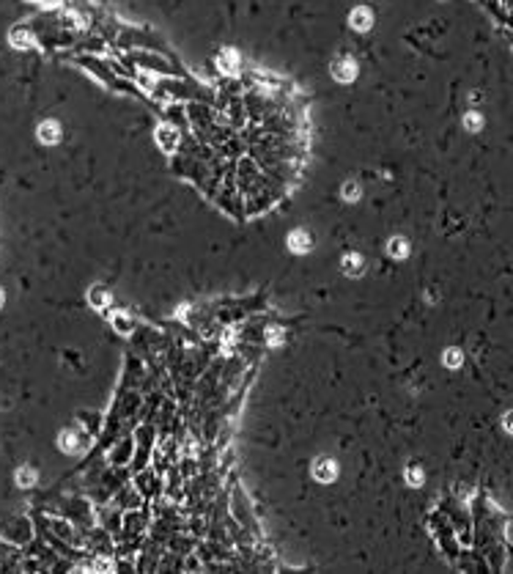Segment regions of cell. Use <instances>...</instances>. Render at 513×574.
Instances as JSON below:
<instances>
[{
  "instance_id": "1",
  "label": "cell",
  "mask_w": 513,
  "mask_h": 574,
  "mask_svg": "<svg viewBox=\"0 0 513 574\" xmlns=\"http://www.w3.org/2000/svg\"><path fill=\"white\" fill-rule=\"evenodd\" d=\"M335 462H329V459H318L316 465H313V476L318 478V481H332L335 478Z\"/></svg>"
},
{
  "instance_id": "2",
  "label": "cell",
  "mask_w": 513,
  "mask_h": 574,
  "mask_svg": "<svg viewBox=\"0 0 513 574\" xmlns=\"http://www.w3.org/2000/svg\"><path fill=\"white\" fill-rule=\"evenodd\" d=\"M371 11L368 9H354V14H352V25L357 28V31H368L371 28Z\"/></svg>"
},
{
  "instance_id": "3",
  "label": "cell",
  "mask_w": 513,
  "mask_h": 574,
  "mask_svg": "<svg viewBox=\"0 0 513 574\" xmlns=\"http://www.w3.org/2000/svg\"><path fill=\"white\" fill-rule=\"evenodd\" d=\"M335 77L337 80H352L354 77V63L352 61H337L335 63Z\"/></svg>"
},
{
  "instance_id": "4",
  "label": "cell",
  "mask_w": 513,
  "mask_h": 574,
  "mask_svg": "<svg viewBox=\"0 0 513 574\" xmlns=\"http://www.w3.org/2000/svg\"><path fill=\"white\" fill-rule=\"evenodd\" d=\"M310 248V242H307V234L302 231H294L291 234V250H307Z\"/></svg>"
},
{
  "instance_id": "5",
  "label": "cell",
  "mask_w": 513,
  "mask_h": 574,
  "mask_svg": "<svg viewBox=\"0 0 513 574\" xmlns=\"http://www.w3.org/2000/svg\"><path fill=\"white\" fill-rule=\"evenodd\" d=\"M343 269L352 275H360L363 272V264H360V256H346V261H343Z\"/></svg>"
},
{
  "instance_id": "6",
  "label": "cell",
  "mask_w": 513,
  "mask_h": 574,
  "mask_svg": "<svg viewBox=\"0 0 513 574\" xmlns=\"http://www.w3.org/2000/svg\"><path fill=\"white\" fill-rule=\"evenodd\" d=\"M406 253H409V245H406L404 239H393V242H390V256H398L401 259V256H406Z\"/></svg>"
},
{
  "instance_id": "7",
  "label": "cell",
  "mask_w": 513,
  "mask_h": 574,
  "mask_svg": "<svg viewBox=\"0 0 513 574\" xmlns=\"http://www.w3.org/2000/svg\"><path fill=\"white\" fill-rule=\"evenodd\" d=\"M17 481H20L22 486H31L33 481H36V473H33V470H28V467H22V470L17 473Z\"/></svg>"
},
{
  "instance_id": "8",
  "label": "cell",
  "mask_w": 513,
  "mask_h": 574,
  "mask_svg": "<svg viewBox=\"0 0 513 574\" xmlns=\"http://www.w3.org/2000/svg\"><path fill=\"white\" fill-rule=\"evenodd\" d=\"M464 124H466V130H480V124H483V119L477 113H469L464 119Z\"/></svg>"
},
{
  "instance_id": "9",
  "label": "cell",
  "mask_w": 513,
  "mask_h": 574,
  "mask_svg": "<svg viewBox=\"0 0 513 574\" xmlns=\"http://www.w3.org/2000/svg\"><path fill=\"white\" fill-rule=\"evenodd\" d=\"M445 363L447 366H461V352H458V349H447Z\"/></svg>"
},
{
  "instance_id": "10",
  "label": "cell",
  "mask_w": 513,
  "mask_h": 574,
  "mask_svg": "<svg viewBox=\"0 0 513 574\" xmlns=\"http://www.w3.org/2000/svg\"><path fill=\"white\" fill-rule=\"evenodd\" d=\"M63 448L66 450H77V442H74V434H63Z\"/></svg>"
},
{
  "instance_id": "11",
  "label": "cell",
  "mask_w": 513,
  "mask_h": 574,
  "mask_svg": "<svg viewBox=\"0 0 513 574\" xmlns=\"http://www.w3.org/2000/svg\"><path fill=\"white\" fill-rule=\"evenodd\" d=\"M42 132H44V140H55V124H44Z\"/></svg>"
},
{
  "instance_id": "12",
  "label": "cell",
  "mask_w": 513,
  "mask_h": 574,
  "mask_svg": "<svg viewBox=\"0 0 513 574\" xmlns=\"http://www.w3.org/2000/svg\"><path fill=\"white\" fill-rule=\"evenodd\" d=\"M420 478H423V476H420V470H406V481H412V486H417Z\"/></svg>"
},
{
  "instance_id": "13",
  "label": "cell",
  "mask_w": 513,
  "mask_h": 574,
  "mask_svg": "<svg viewBox=\"0 0 513 574\" xmlns=\"http://www.w3.org/2000/svg\"><path fill=\"white\" fill-rule=\"evenodd\" d=\"M505 429H508V431H513V412L508 415V418H505Z\"/></svg>"
}]
</instances>
